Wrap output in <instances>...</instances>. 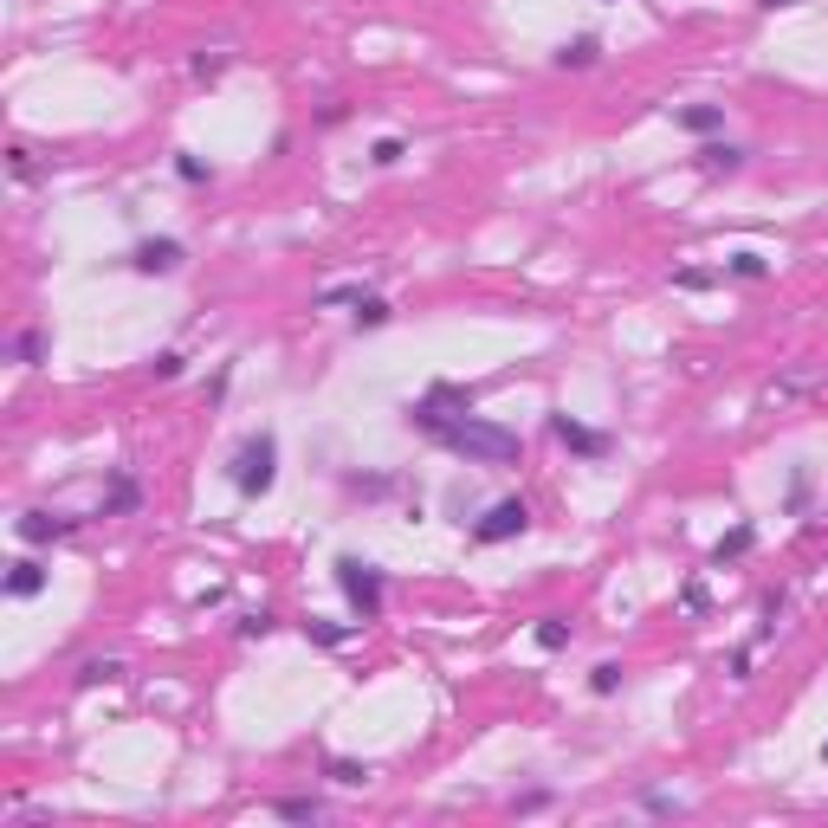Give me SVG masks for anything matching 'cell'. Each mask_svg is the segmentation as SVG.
Listing matches in <instances>:
<instances>
[{"mask_svg": "<svg viewBox=\"0 0 828 828\" xmlns=\"http://www.w3.org/2000/svg\"><path fill=\"white\" fill-rule=\"evenodd\" d=\"M757 544V524H731V531L719 537V544H712V563H719V570H725V563H738L744 557V550H751Z\"/></svg>", "mask_w": 828, "mask_h": 828, "instance_id": "4fadbf2b", "label": "cell"}, {"mask_svg": "<svg viewBox=\"0 0 828 828\" xmlns=\"http://www.w3.org/2000/svg\"><path fill=\"white\" fill-rule=\"evenodd\" d=\"M596 59H602V39H596V33L570 39V46L557 52V65H563V72H589V65H596Z\"/></svg>", "mask_w": 828, "mask_h": 828, "instance_id": "5bb4252c", "label": "cell"}, {"mask_svg": "<svg viewBox=\"0 0 828 828\" xmlns=\"http://www.w3.org/2000/svg\"><path fill=\"white\" fill-rule=\"evenodd\" d=\"M272 816H285V822H317V816H324V803H317V796H279V803H272Z\"/></svg>", "mask_w": 828, "mask_h": 828, "instance_id": "ffe728a7", "label": "cell"}, {"mask_svg": "<svg viewBox=\"0 0 828 828\" xmlns=\"http://www.w3.org/2000/svg\"><path fill=\"white\" fill-rule=\"evenodd\" d=\"M175 175H182L188 188H207V175H214V169H207L201 156H175Z\"/></svg>", "mask_w": 828, "mask_h": 828, "instance_id": "4316f807", "label": "cell"}, {"mask_svg": "<svg viewBox=\"0 0 828 828\" xmlns=\"http://www.w3.org/2000/svg\"><path fill=\"white\" fill-rule=\"evenodd\" d=\"M227 72V52H195V78H220Z\"/></svg>", "mask_w": 828, "mask_h": 828, "instance_id": "4dcf8cb0", "label": "cell"}, {"mask_svg": "<svg viewBox=\"0 0 828 828\" xmlns=\"http://www.w3.org/2000/svg\"><path fill=\"white\" fill-rule=\"evenodd\" d=\"M46 583H52V570H46V563H39V557H20V563H7V583H0V589H7L13 602H33Z\"/></svg>", "mask_w": 828, "mask_h": 828, "instance_id": "9c48e42d", "label": "cell"}, {"mask_svg": "<svg viewBox=\"0 0 828 828\" xmlns=\"http://www.w3.org/2000/svg\"><path fill=\"white\" fill-rule=\"evenodd\" d=\"M110 680H123V660H85L78 667V686H110Z\"/></svg>", "mask_w": 828, "mask_h": 828, "instance_id": "603a6c76", "label": "cell"}, {"mask_svg": "<svg viewBox=\"0 0 828 828\" xmlns=\"http://www.w3.org/2000/svg\"><path fill=\"white\" fill-rule=\"evenodd\" d=\"M402 414H408V427H414V434H427V440H434L447 421L473 414V389H460V382H434V389H427L421 402H408Z\"/></svg>", "mask_w": 828, "mask_h": 828, "instance_id": "277c9868", "label": "cell"}, {"mask_svg": "<svg viewBox=\"0 0 828 828\" xmlns=\"http://www.w3.org/2000/svg\"><path fill=\"white\" fill-rule=\"evenodd\" d=\"M764 7H790V0H764Z\"/></svg>", "mask_w": 828, "mask_h": 828, "instance_id": "d590c367", "label": "cell"}, {"mask_svg": "<svg viewBox=\"0 0 828 828\" xmlns=\"http://www.w3.org/2000/svg\"><path fill=\"white\" fill-rule=\"evenodd\" d=\"M621 680H628V667H621V660H596V667H589V693H596V699L621 693Z\"/></svg>", "mask_w": 828, "mask_h": 828, "instance_id": "d6986e66", "label": "cell"}, {"mask_svg": "<svg viewBox=\"0 0 828 828\" xmlns=\"http://www.w3.org/2000/svg\"><path fill=\"white\" fill-rule=\"evenodd\" d=\"M46 356V330H20L13 337V363H39Z\"/></svg>", "mask_w": 828, "mask_h": 828, "instance_id": "d4e9b609", "label": "cell"}, {"mask_svg": "<svg viewBox=\"0 0 828 828\" xmlns=\"http://www.w3.org/2000/svg\"><path fill=\"white\" fill-rule=\"evenodd\" d=\"M330 576H337V589L350 596V615H356V621H382L389 583H382V570H376V563H363V557H350V550H343V557L330 563Z\"/></svg>", "mask_w": 828, "mask_h": 828, "instance_id": "3957f363", "label": "cell"}, {"mask_svg": "<svg viewBox=\"0 0 828 828\" xmlns=\"http://www.w3.org/2000/svg\"><path fill=\"white\" fill-rule=\"evenodd\" d=\"M550 440L557 447H570L576 460H609L615 453V434H602V427H589V421H576V414H550Z\"/></svg>", "mask_w": 828, "mask_h": 828, "instance_id": "8992f818", "label": "cell"}, {"mask_svg": "<svg viewBox=\"0 0 828 828\" xmlns=\"http://www.w3.org/2000/svg\"><path fill=\"white\" fill-rule=\"evenodd\" d=\"M434 440L447 453H460L466 466H518L524 460V440L512 434V427L486 421V414H460V421H447Z\"/></svg>", "mask_w": 828, "mask_h": 828, "instance_id": "6da1fadb", "label": "cell"}, {"mask_svg": "<svg viewBox=\"0 0 828 828\" xmlns=\"http://www.w3.org/2000/svg\"><path fill=\"white\" fill-rule=\"evenodd\" d=\"M7 169H13V182H33V156L26 149H7Z\"/></svg>", "mask_w": 828, "mask_h": 828, "instance_id": "d6a6232c", "label": "cell"}, {"mask_svg": "<svg viewBox=\"0 0 828 828\" xmlns=\"http://www.w3.org/2000/svg\"><path fill=\"white\" fill-rule=\"evenodd\" d=\"M350 317H356V330H382L395 311H389V298H382V292H363V298H356V311H350Z\"/></svg>", "mask_w": 828, "mask_h": 828, "instance_id": "ac0fdd59", "label": "cell"}, {"mask_svg": "<svg viewBox=\"0 0 828 828\" xmlns=\"http://www.w3.org/2000/svg\"><path fill=\"white\" fill-rule=\"evenodd\" d=\"M680 602H686V609H693V615H706V602H712V596H706V583H699V576H693V583L680 589Z\"/></svg>", "mask_w": 828, "mask_h": 828, "instance_id": "1f68e13d", "label": "cell"}, {"mask_svg": "<svg viewBox=\"0 0 828 828\" xmlns=\"http://www.w3.org/2000/svg\"><path fill=\"white\" fill-rule=\"evenodd\" d=\"M402 156H408V143H402V136H376V143H369V162H376V169H395Z\"/></svg>", "mask_w": 828, "mask_h": 828, "instance_id": "cb8c5ba5", "label": "cell"}, {"mask_svg": "<svg viewBox=\"0 0 828 828\" xmlns=\"http://www.w3.org/2000/svg\"><path fill=\"white\" fill-rule=\"evenodd\" d=\"M822 764H828V744H822Z\"/></svg>", "mask_w": 828, "mask_h": 828, "instance_id": "8d00e7d4", "label": "cell"}, {"mask_svg": "<svg viewBox=\"0 0 828 828\" xmlns=\"http://www.w3.org/2000/svg\"><path fill=\"white\" fill-rule=\"evenodd\" d=\"M240 634H246V641H266V634H272V615H266V609L240 615Z\"/></svg>", "mask_w": 828, "mask_h": 828, "instance_id": "f1b7e54d", "label": "cell"}, {"mask_svg": "<svg viewBox=\"0 0 828 828\" xmlns=\"http://www.w3.org/2000/svg\"><path fill=\"white\" fill-rule=\"evenodd\" d=\"M641 803H647V809H654V816H680V803H673V796H667V790H647V796H641Z\"/></svg>", "mask_w": 828, "mask_h": 828, "instance_id": "836d02e7", "label": "cell"}, {"mask_svg": "<svg viewBox=\"0 0 828 828\" xmlns=\"http://www.w3.org/2000/svg\"><path fill=\"white\" fill-rule=\"evenodd\" d=\"M143 505V486H136L130 473H110V492H104V512L98 518H123V512H136Z\"/></svg>", "mask_w": 828, "mask_h": 828, "instance_id": "7c38bea8", "label": "cell"}, {"mask_svg": "<svg viewBox=\"0 0 828 828\" xmlns=\"http://www.w3.org/2000/svg\"><path fill=\"white\" fill-rule=\"evenodd\" d=\"M324 777H330V783H343V790H363V783L376 777V770H369V764H356V757H324Z\"/></svg>", "mask_w": 828, "mask_h": 828, "instance_id": "2e32d148", "label": "cell"}, {"mask_svg": "<svg viewBox=\"0 0 828 828\" xmlns=\"http://www.w3.org/2000/svg\"><path fill=\"white\" fill-rule=\"evenodd\" d=\"M524 531H531V505L524 499H492L486 512L473 518V544H512Z\"/></svg>", "mask_w": 828, "mask_h": 828, "instance_id": "5b68a950", "label": "cell"}, {"mask_svg": "<svg viewBox=\"0 0 828 828\" xmlns=\"http://www.w3.org/2000/svg\"><path fill=\"white\" fill-rule=\"evenodd\" d=\"M363 628H369V621H324V615H305V641H317V647H350Z\"/></svg>", "mask_w": 828, "mask_h": 828, "instance_id": "30bf717a", "label": "cell"}, {"mask_svg": "<svg viewBox=\"0 0 828 828\" xmlns=\"http://www.w3.org/2000/svg\"><path fill=\"white\" fill-rule=\"evenodd\" d=\"M356 298H363V285H324L317 305H356Z\"/></svg>", "mask_w": 828, "mask_h": 828, "instance_id": "f546056e", "label": "cell"}, {"mask_svg": "<svg viewBox=\"0 0 828 828\" xmlns=\"http://www.w3.org/2000/svg\"><path fill=\"white\" fill-rule=\"evenodd\" d=\"M531 641L544 647V654H563V647H570V621H563V615H537Z\"/></svg>", "mask_w": 828, "mask_h": 828, "instance_id": "e0dca14e", "label": "cell"}, {"mask_svg": "<svg viewBox=\"0 0 828 828\" xmlns=\"http://www.w3.org/2000/svg\"><path fill=\"white\" fill-rule=\"evenodd\" d=\"M673 285H680V292H712V285H719V272H699V266H680V272H673Z\"/></svg>", "mask_w": 828, "mask_h": 828, "instance_id": "484cf974", "label": "cell"}, {"mask_svg": "<svg viewBox=\"0 0 828 828\" xmlns=\"http://www.w3.org/2000/svg\"><path fill=\"white\" fill-rule=\"evenodd\" d=\"M182 259H188V246L182 240H136V253H130V266L143 272V279H169V272H182Z\"/></svg>", "mask_w": 828, "mask_h": 828, "instance_id": "52a82bcc", "label": "cell"}, {"mask_svg": "<svg viewBox=\"0 0 828 828\" xmlns=\"http://www.w3.org/2000/svg\"><path fill=\"white\" fill-rule=\"evenodd\" d=\"M673 123L693 130V136H719L725 130V104H680V110H673Z\"/></svg>", "mask_w": 828, "mask_h": 828, "instance_id": "8fae6325", "label": "cell"}, {"mask_svg": "<svg viewBox=\"0 0 828 828\" xmlns=\"http://www.w3.org/2000/svg\"><path fill=\"white\" fill-rule=\"evenodd\" d=\"M343 486H350L356 499H382V492H395V479H389V473H350Z\"/></svg>", "mask_w": 828, "mask_h": 828, "instance_id": "7402d4cb", "label": "cell"}, {"mask_svg": "<svg viewBox=\"0 0 828 828\" xmlns=\"http://www.w3.org/2000/svg\"><path fill=\"white\" fill-rule=\"evenodd\" d=\"M699 169H706V175H738V169H744V149H731V143H706V149H699Z\"/></svg>", "mask_w": 828, "mask_h": 828, "instance_id": "9a60e30c", "label": "cell"}, {"mask_svg": "<svg viewBox=\"0 0 828 828\" xmlns=\"http://www.w3.org/2000/svg\"><path fill=\"white\" fill-rule=\"evenodd\" d=\"M725 272H731V279H770V259L744 246V253H731V259H725Z\"/></svg>", "mask_w": 828, "mask_h": 828, "instance_id": "44dd1931", "label": "cell"}, {"mask_svg": "<svg viewBox=\"0 0 828 828\" xmlns=\"http://www.w3.org/2000/svg\"><path fill=\"white\" fill-rule=\"evenodd\" d=\"M809 505V473H796V486H790V512H803Z\"/></svg>", "mask_w": 828, "mask_h": 828, "instance_id": "e575fe53", "label": "cell"}, {"mask_svg": "<svg viewBox=\"0 0 828 828\" xmlns=\"http://www.w3.org/2000/svg\"><path fill=\"white\" fill-rule=\"evenodd\" d=\"M13 531H20V544H52V537H72L78 531V518L72 512H20L13 518Z\"/></svg>", "mask_w": 828, "mask_h": 828, "instance_id": "ba28073f", "label": "cell"}, {"mask_svg": "<svg viewBox=\"0 0 828 828\" xmlns=\"http://www.w3.org/2000/svg\"><path fill=\"white\" fill-rule=\"evenodd\" d=\"M182 363H188L182 350H162V356H156V363H149V369H156V382H175V376H182Z\"/></svg>", "mask_w": 828, "mask_h": 828, "instance_id": "83f0119b", "label": "cell"}, {"mask_svg": "<svg viewBox=\"0 0 828 828\" xmlns=\"http://www.w3.org/2000/svg\"><path fill=\"white\" fill-rule=\"evenodd\" d=\"M227 479H233L240 499H266V492L279 486V434H272V427L246 434L240 453H233V466H227Z\"/></svg>", "mask_w": 828, "mask_h": 828, "instance_id": "7a4b0ae2", "label": "cell"}]
</instances>
